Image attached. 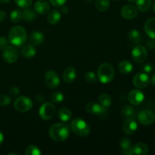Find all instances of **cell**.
Segmentation results:
<instances>
[{
    "mask_svg": "<svg viewBox=\"0 0 155 155\" xmlns=\"http://www.w3.org/2000/svg\"><path fill=\"white\" fill-rule=\"evenodd\" d=\"M61 12L64 14V15H66V14H68V12H69V8L65 5L61 6Z\"/></svg>",
    "mask_w": 155,
    "mask_h": 155,
    "instance_id": "44",
    "label": "cell"
},
{
    "mask_svg": "<svg viewBox=\"0 0 155 155\" xmlns=\"http://www.w3.org/2000/svg\"><path fill=\"white\" fill-rule=\"evenodd\" d=\"M136 110L133 107H132L131 105H125L122 107V110H121V114H122V116L124 118L127 119V118H131L134 117L136 116Z\"/></svg>",
    "mask_w": 155,
    "mask_h": 155,
    "instance_id": "29",
    "label": "cell"
},
{
    "mask_svg": "<svg viewBox=\"0 0 155 155\" xmlns=\"http://www.w3.org/2000/svg\"><path fill=\"white\" fill-rule=\"evenodd\" d=\"M150 82L151 83V84L153 85V86H155V74L152 76V77H151V80H150Z\"/></svg>",
    "mask_w": 155,
    "mask_h": 155,
    "instance_id": "47",
    "label": "cell"
},
{
    "mask_svg": "<svg viewBox=\"0 0 155 155\" xmlns=\"http://www.w3.org/2000/svg\"><path fill=\"white\" fill-rule=\"evenodd\" d=\"M121 16L127 20H133L138 15V8L133 5H126L121 9Z\"/></svg>",
    "mask_w": 155,
    "mask_h": 155,
    "instance_id": "14",
    "label": "cell"
},
{
    "mask_svg": "<svg viewBox=\"0 0 155 155\" xmlns=\"http://www.w3.org/2000/svg\"><path fill=\"white\" fill-rule=\"evenodd\" d=\"M86 110L88 113L91 114H96L101 117H103L107 113V108L93 101H91L86 104Z\"/></svg>",
    "mask_w": 155,
    "mask_h": 155,
    "instance_id": "12",
    "label": "cell"
},
{
    "mask_svg": "<svg viewBox=\"0 0 155 155\" xmlns=\"http://www.w3.org/2000/svg\"><path fill=\"white\" fill-rule=\"evenodd\" d=\"M12 101V98L8 95H0V106L2 107H5L8 106Z\"/></svg>",
    "mask_w": 155,
    "mask_h": 155,
    "instance_id": "37",
    "label": "cell"
},
{
    "mask_svg": "<svg viewBox=\"0 0 155 155\" xmlns=\"http://www.w3.org/2000/svg\"><path fill=\"white\" fill-rule=\"evenodd\" d=\"M15 2L18 6L22 8H27L32 5L33 0H15Z\"/></svg>",
    "mask_w": 155,
    "mask_h": 155,
    "instance_id": "36",
    "label": "cell"
},
{
    "mask_svg": "<svg viewBox=\"0 0 155 155\" xmlns=\"http://www.w3.org/2000/svg\"><path fill=\"white\" fill-rule=\"evenodd\" d=\"M99 102L101 106L105 108H109L112 104V98L108 94H101L99 96Z\"/></svg>",
    "mask_w": 155,
    "mask_h": 155,
    "instance_id": "30",
    "label": "cell"
},
{
    "mask_svg": "<svg viewBox=\"0 0 155 155\" xmlns=\"http://www.w3.org/2000/svg\"><path fill=\"white\" fill-rule=\"evenodd\" d=\"M58 117L63 122H68L72 117V114L69 108L66 107H62L58 111Z\"/></svg>",
    "mask_w": 155,
    "mask_h": 155,
    "instance_id": "25",
    "label": "cell"
},
{
    "mask_svg": "<svg viewBox=\"0 0 155 155\" xmlns=\"http://www.w3.org/2000/svg\"><path fill=\"white\" fill-rule=\"evenodd\" d=\"M128 38L132 42L135 44H139L142 42V36L139 30L133 29L131 30L128 33Z\"/></svg>",
    "mask_w": 155,
    "mask_h": 155,
    "instance_id": "27",
    "label": "cell"
},
{
    "mask_svg": "<svg viewBox=\"0 0 155 155\" xmlns=\"http://www.w3.org/2000/svg\"><path fill=\"white\" fill-rule=\"evenodd\" d=\"M132 150H133V154L142 155L148 154V151H149V148L144 142H139V143H136V145L132 147Z\"/></svg>",
    "mask_w": 155,
    "mask_h": 155,
    "instance_id": "21",
    "label": "cell"
},
{
    "mask_svg": "<svg viewBox=\"0 0 155 155\" xmlns=\"http://www.w3.org/2000/svg\"><path fill=\"white\" fill-rule=\"evenodd\" d=\"M64 96V94L61 92H54L53 93L51 94V96H50V99L51 101L54 103H60L61 101H63Z\"/></svg>",
    "mask_w": 155,
    "mask_h": 155,
    "instance_id": "33",
    "label": "cell"
},
{
    "mask_svg": "<svg viewBox=\"0 0 155 155\" xmlns=\"http://www.w3.org/2000/svg\"><path fill=\"white\" fill-rule=\"evenodd\" d=\"M2 58L7 63H15L18 58V52L14 46L8 45L3 51Z\"/></svg>",
    "mask_w": 155,
    "mask_h": 155,
    "instance_id": "11",
    "label": "cell"
},
{
    "mask_svg": "<svg viewBox=\"0 0 155 155\" xmlns=\"http://www.w3.org/2000/svg\"><path fill=\"white\" fill-rule=\"evenodd\" d=\"M33 101L27 96H20L15 99L14 106L17 111L25 113L33 107Z\"/></svg>",
    "mask_w": 155,
    "mask_h": 155,
    "instance_id": "5",
    "label": "cell"
},
{
    "mask_svg": "<svg viewBox=\"0 0 155 155\" xmlns=\"http://www.w3.org/2000/svg\"><path fill=\"white\" fill-rule=\"evenodd\" d=\"M132 58L136 63H143L148 58V51L146 48L142 45H137L132 50Z\"/></svg>",
    "mask_w": 155,
    "mask_h": 155,
    "instance_id": "7",
    "label": "cell"
},
{
    "mask_svg": "<svg viewBox=\"0 0 155 155\" xmlns=\"http://www.w3.org/2000/svg\"><path fill=\"white\" fill-rule=\"evenodd\" d=\"M10 19L13 23H18L22 19V12L20 9H15L10 14Z\"/></svg>",
    "mask_w": 155,
    "mask_h": 155,
    "instance_id": "32",
    "label": "cell"
},
{
    "mask_svg": "<svg viewBox=\"0 0 155 155\" xmlns=\"http://www.w3.org/2000/svg\"><path fill=\"white\" fill-rule=\"evenodd\" d=\"M3 141H4V136H3L2 133L1 131H0V145L2 144Z\"/></svg>",
    "mask_w": 155,
    "mask_h": 155,
    "instance_id": "46",
    "label": "cell"
},
{
    "mask_svg": "<svg viewBox=\"0 0 155 155\" xmlns=\"http://www.w3.org/2000/svg\"><path fill=\"white\" fill-rule=\"evenodd\" d=\"M55 113V107L50 102H45L40 107L39 115L43 120H49L54 117Z\"/></svg>",
    "mask_w": 155,
    "mask_h": 155,
    "instance_id": "8",
    "label": "cell"
},
{
    "mask_svg": "<svg viewBox=\"0 0 155 155\" xmlns=\"http://www.w3.org/2000/svg\"><path fill=\"white\" fill-rule=\"evenodd\" d=\"M114 68L110 63L104 62L99 66L97 73V77L101 83L107 84L110 83L114 77Z\"/></svg>",
    "mask_w": 155,
    "mask_h": 155,
    "instance_id": "3",
    "label": "cell"
},
{
    "mask_svg": "<svg viewBox=\"0 0 155 155\" xmlns=\"http://www.w3.org/2000/svg\"><path fill=\"white\" fill-rule=\"evenodd\" d=\"M10 0H0V3H2V4H5V3H8Z\"/></svg>",
    "mask_w": 155,
    "mask_h": 155,
    "instance_id": "48",
    "label": "cell"
},
{
    "mask_svg": "<svg viewBox=\"0 0 155 155\" xmlns=\"http://www.w3.org/2000/svg\"><path fill=\"white\" fill-rule=\"evenodd\" d=\"M146 46L147 48H149L150 50H154L155 49V39H149L147 40L146 42Z\"/></svg>",
    "mask_w": 155,
    "mask_h": 155,
    "instance_id": "40",
    "label": "cell"
},
{
    "mask_svg": "<svg viewBox=\"0 0 155 155\" xmlns=\"http://www.w3.org/2000/svg\"><path fill=\"white\" fill-rule=\"evenodd\" d=\"M127 2H136V0H127Z\"/></svg>",
    "mask_w": 155,
    "mask_h": 155,
    "instance_id": "49",
    "label": "cell"
},
{
    "mask_svg": "<svg viewBox=\"0 0 155 155\" xmlns=\"http://www.w3.org/2000/svg\"><path fill=\"white\" fill-rule=\"evenodd\" d=\"M45 36L42 32L33 31L29 36V41L33 45H39L44 42Z\"/></svg>",
    "mask_w": 155,
    "mask_h": 155,
    "instance_id": "20",
    "label": "cell"
},
{
    "mask_svg": "<svg viewBox=\"0 0 155 155\" xmlns=\"http://www.w3.org/2000/svg\"><path fill=\"white\" fill-rule=\"evenodd\" d=\"M48 1L54 7H61L64 5L68 0H48Z\"/></svg>",
    "mask_w": 155,
    "mask_h": 155,
    "instance_id": "39",
    "label": "cell"
},
{
    "mask_svg": "<svg viewBox=\"0 0 155 155\" xmlns=\"http://www.w3.org/2000/svg\"><path fill=\"white\" fill-rule=\"evenodd\" d=\"M138 129V124L134 117L127 118L124 121V125H123V130L124 133L127 135H133L136 132Z\"/></svg>",
    "mask_w": 155,
    "mask_h": 155,
    "instance_id": "15",
    "label": "cell"
},
{
    "mask_svg": "<svg viewBox=\"0 0 155 155\" xmlns=\"http://www.w3.org/2000/svg\"><path fill=\"white\" fill-rule=\"evenodd\" d=\"M120 146L122 148L121 154L126 155H132L133 150H132V142L130 139L127 137H124L120 140Z\"/></svg>",
    "mask_w": 155,
    "mask_h": 155,
    "instance_id": "18",
    "label": "cell"
},
{
    "mask_svg": "<svg viewBox=\"0 0 155 155\" xmlns=\"http://www.w3.org/2000/svg\"><path fill=\"white\" fill-rule=\"evenodd\" d=\"M25 154L27 155H40L42 154V151L36 145H30L26 149Z\"/></svg>",
    "mask_w": 155,
    "mask_h": 155,
    "instance_id": "34",
    "label": "cell"
},
{
    "mask_svg": "<svg viewBox=\"0 0 155 155\" xmlns=\"http://www.w3.org/2000/svg\"><path fill=\"white\" fill-rule=\"evenodd\" d=\"M77 77V71L74 67H68L64 71L63 79L67 83H72Z\"/></svg>",
    "mask_w": 155,
    "mask_h": 155,
    "instance_id": "19",
    "label": "cell"
},
{
    "mask_svg": "<svg viewBox=\"0 0 155 155\" xmlns=\"http://www.w3.org/2000/svg\"><path fill=\"white\" fill-rule=\"evenodd\" d=\"M84 80L89 83H94L97 81V76L92 71H88L85 74Z\"/></svg>",
    "mask_w": 155,
    "mask_h": 155,
    "instance_id": "35",
    "label": "cell"
},
{
    "mask_svg": "<svg viewBox=\"0 0 155 155\" xmlns=\"http://www.w3.org/2000/svg\"><path fill=\"white\" fill-rule=\"evenodd\" d=\"M110 0H95V7L98 12H104L110 7Z\"/></svg>",
    "mask_w": 155,
    "mask_h": 155,
    "instance_id": "28",
    "label": "cell"
},
{
    "mask_svg": "<svg viewBox=\"0 0 155 155\" xmlns=\"http://www.w3.org/2000/svg\"><path fill=\"white\" fill-rule=\"evenodd\" d=\"M8 39L5 37H0V50H4L8 46Z\"/></svg>",
    "mask_w": 155,
    "mask_h": 155,
    "instance_id": "41",
    "label": "cell"
},
{
    "mask_svg": "<svg viewBox=\"0 0 155 155\" xmlns=\"http://www.w3.org/2000/svg\"><path fill=\"white\" fill-rule=\"evenodd\" d=\"M70 127L63 123H57L49 129V136L55 142H64L70 136Z\"/></svg>",
    "mask_w": 155,
    "mask_h": 155,
    "instance_id": "1",
    "label": "cell"
},
{
    "mask_svg": "<svg viewBox=\"0 0 155 155\" xmlns=\"http://www.w3.org/2000/svg\"><path fill=\"white\" fill-rule=\"evenodd\" d=\"M145 99V95L139 89H133L128 94V100L133 105H139Z\"/></svg>",
    "mask_w": 155,
    "mask_h": 155,
    "instance_id": "13",
    "label": "cell"
},
{
    "mask_svg": "<svg viewBox=\"0 0 155 155\" xmlns=\"http://www.w3.org/2000/svg\"><path fill=\"white\" fill-rule=\"evenodd\" d=\"M36 13L31 8H25L22 12V19L26 21H33V20L36 19Z\"/></svg>",
    "mask_w": 155,
    "mask_h": 155,
    "instance_id": "31",
    "label": "cell"
},
{
    "mask_svg": "<svg viewBox=\"0 0 155 155\" xmlns=\"http://www.w3.org/2000/svg\"><path fill=\"white\" fill-rule=\"evenodd\" d=\"M118 69L120 72L122 73L123 74H128L133 71V65L130 61L127 60H124L120 62L118 65Z\"/></svg>",
    "mask_w": 155,
    "mask_h": 155,
    "instance_id": "24",
    "label": "cell"
},
{
    "mask_svg": "<svg viewBox=\"0 0 155 155\" xmlns=\"http://www.w3.org/2000/svg\"><path fill=\"white\" fill-rule=\"evenodd\" d=\"M27 39V31L21 26H15L9 31L8 41L13 46H22L25 44Z\"/></svg>",
    "mask_w": 155,
    "mask_h": 155,
    "instance_id": "2",
    "label": "cell"
},
{
    "mask_svg": "<svg viewBox=\"0 0 155 155\" xmlns=\"http://www.w3.org/2000/svg\"><path fill=\"white\" fill-rule=\"evenodd\" d=\"M71 128L73 133L80 137H86L90 133V127L84 120L81 118H76L72 120Z\"/></svg>",
    "mask_w": 155,
    "mask_h": 155,
    "instance_id": "4",
    "label": "cell"
},
{
    "mask_svg": "<svg viewBox=\"0 0 155 155\" xmlns=\"http://www.w3.org/2000/svg\"><path fill=\"white\" fill-rule=\"evenodd\" d=\"M114 1H119V0H114Z\"/></svg>",
    "mask_w": 155,
    "mask_h": 155,
    "instance_id": "51",
    "label": "cell"
},
{
    "mask_svg": "<svg viewBox=\"0 0 155 155\" xmlns=\"http://www.w3.org/2000/svg\"><path fill=\"white\" fill-rule=\"evenodd\" d=\"M153 10H154V12L155 13V2H154V5H153Z\"/></svg>",
    "mask_w": 155,
    "mask_h": 155,
    "instance_id": "50",
    "label": "cell"
},
{
    "mask_svg": "<svg viewBox=\"0 0 155 155\" xmlns=\"http://www.w3.org/2000/svg\"><path fill=\"white\" fill-rule=\"evenodd\" d=\"M45 82L46 86L50 89H56L60 85V78L54 71H48L45 74Z\"/></svg>",
    "mask_w": 155,
    "mask_h": 155,
    "instance_id": "9",
    "label": "cell"
},
{
    "mask_svg": "<svg viewBox=\"0 0 155 155\" xmlns=\"http://www.w3.org/2000/svg\"><path fill=\"white\" fill-rule=\"evenodd\" d=\"M9 93H10L12 96H18L20 94V90L18 87H16V86H13V87L10 88Z\"/></svg>",
    "mask_w": 155,
    "mask_h": 155,
    "instance_id": "42",
    "label": "cell"
},
{
    "mask_svg": "<svg viewBox=\"0 0 155 155\" xmlns=\"http://www.w3.org/2000/svg\"><path fill=\"white\" fill-rule=\"evenodd\" d=\"M136 8L142 12H147L151 7V0H136Z\"/></svg>",
    "mask_w": 155,
    "mask_h": 155,
    "instance_id": "26",
    "label": "cell"
},
{
    "mask_svg": "<svg viewBox=\"0 0 155 155\" xmlns=\"http://www.w3.org/2000/svg\"><path fill=\"white\" fill-rule=\"evenodd\" d=\"M6 18V14L5 12H3V11H0V23L3 22L4 20Z\"/></svg>",
    "mask_w": 155,
    "mask_h": 155,
    "instance_id": "45",
    "label": "cell"
},
{
    "mask_svg": "<svg viewBox=\"0 0 155 155\" xmlns=\"http://www.w3.org/2000/svg\"><path fill=\"white\" fill-rule=\"evenodd\" d=\"M36 54V49L32 44L24 45L21 49V54L26 58H32Z\"/></svg>",
    "mask_w": 155,
    "mask_h": 155,
    "instance_id": "22",
    "label": "cell"
},
{
    "mask_svg": "<svg viewBox=\"0 0 155 155\" xmlns=\"http://www.w3.org/2000/svg\"><path fill=\"white\" fill-rule=\"evenodd\" d=\"M144 29L147 36L155 39V18H148L145 21Z\"/></svg>",
    "mask_w": 155,
    "mask_h": 155,
    "instance_id": "17",
    "label": "cell"
},
{
    "mask_svg": "<svg viewBox=\"0 0 155 155\" xmlns=\"http://www.w3.org/2000/svg\"><path fill=\"white\" fill-rule=\"evenodd\" d=\"M33 8L35 12L39 15H45L50 10L49 4L45 0H37L35 2Z\"/></svg>",
    "mask_w": 155,
    "mask_h": 155,
    "instance_id": "16",
    "label": "cell"
},
{
    "mask_svg": "<svg viewBox=\"0 0 155 155\" xmlns=\"http://www.w3.org/2000/svg\"><path fill=\"white\" fill-rule=\"evenodd\" d=\"M133 83L136 88L144 89L150 83V78L145 73H139L133 79Z\"/></svg>",
    "mask_w": 155,
    "mask_h": 155,
    "instance_id": "10",
    "label": "cell"
},
{
    "mask_svg": "<svg viewBox=\"0 0 155 155\" xmlns=\"http://www.w3.org/2000/svg\"><path fill=\"white\" fill-rule=\"evenodd\" d=\"M139 122L143 126H150L155 121V114L154 112L148 109L140 110L137 114Z\"/></svg>",
    "mask_w": 155,
    "mask_h": 155,
    "instance_id": "6",
    "label": "cell"
},
{
    "mask_svg": "<svg viewBox=\"0 0 155 155\" xmlns=\"http://www.w3.org/2000/svg\"><path fill=\"white\" fill-rule=\"evenodd\" d=\"M142 70L145 74H149V73L152 72V71L154 70V65L151 63H146L142 65Z\"/></svg>",
    "mask_w": 155,
    "mask_h": 155,
    "instance_id": "38",
    "label": "cell"
},
{
    "mask_svg": "<svg viewBox=\"0 0 155 155\" xmlns=\"http://www.w3.org/2000/svg\"><path fill=\"white\" fill-rule=\"evenodd\" d=\"M36 98V101L39 103L43 102V101H45V97H44L43 95H42V94H37V95H36V98Z\"/></svg>",
    "mask_w": 155,
    "mask_h": 155,
    "instance_id": "43",
    "label": "cell"
},
{
    "mask_svg": "<svg viewBox=\"0 0 155 155\" xmlns=\"http://www.w3.org/2000/svg\"><path fill=\"white\" fill-rule=\"evenodd\" d=\"M61 19V12L56 9L50 12L48 15V17H47V21L51 25H56V24H59Z\"/></svg>",
    "mask_w": 155,
    "mask_h": 155,
    "instance_id": "23",
    "label": "cell"
}]
</instances>
